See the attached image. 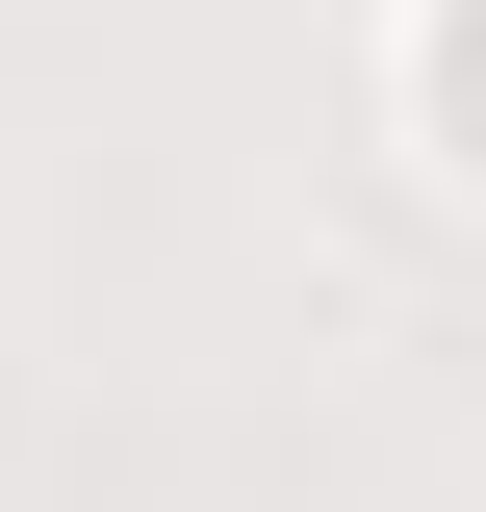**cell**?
I'll use <instances>...</instances> for the list:
<instances>
[{
    "label": "cell",
    "instance_id": "6da1fadb",
    "mask_svg": "<svg viewBox=\"0 0 486 512\" xmlns=\"http://www.w3.org/2000/svg\"><path fill=\"white\" fill-rule=\"evenodd\" d=\"M435 103H461V154H486V0H435Z\"/></svg>",
    "mask_w": 486,
    "mask_h": 512
}]
</instances>
